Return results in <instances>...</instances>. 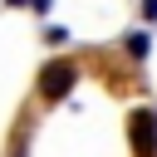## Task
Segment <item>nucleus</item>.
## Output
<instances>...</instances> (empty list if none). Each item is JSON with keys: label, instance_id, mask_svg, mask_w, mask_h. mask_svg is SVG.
Here are the masks:
<instances>
[{"label": "nucleus", "instance_id": "obj_5", "mask_svg": "<svg viewBox=\"0 0 157 157\" xmlns=\"http://www.w3.org/2000/svg\"><path fill=\"white\" fill-rule=\"evenodd\" d=\"M142 20H157V0H142Z\"/></svg>", "mask_w": 157, "mask_h": 157}, {"label": "nucleus", "instance_id": "obj_1", "mask_svg": "<svg viewBox=\"0 0 157 157\" xmlns=\"http://www.w3.org/2000/svg\"><path fill=\"white\" fill-rule=\"evenodd\" d=\"M74 83H78V64H74V59H49V64L39 69L34 93H39V103H59Z\"/></svg>", "mask_w": 157, "mask_h": 157}, {"label": "nucleus", "instance_id": "obj_6", "mask_svg": "<svg viewBox=\"0 0 157 157\" xmlns=\"http://www.w3.org/2000/svg\"><path fill=\"white\" fill-rule=\"evenodd\" d=\"M25 5H34V10H39V15H44V10H49V5H54V0H25Z\"/></svg>", "mask_w": 157, "mask_h": 157}, {"label": "nucleus", "instance_id": "obj_3", "mask_svg": "<svg viewBox=\"0 0 157 157\" xmlns=\"http://www.w3.org/2000/svg\"><path fill=\"white\" fill-rule=\"evenodd\" d=\"M123 49H128V59H147V49H152V39H147L142 29H132V34H123Z\"/></svg>", "mask_w": 157, "mask_h": 157}, {"label": "nucleus", "instance_id": "obj_4", "mask_svg": "<svg viewBox=\"0 0 157 157\" xmlns=\"http://www.w3.org/2000/svg\"><path fill=\"white\" fill-rule=\"evenodd\" d=\"M29 152V128H15V137H10V152L5 157H25Z\"/></svg>", "mask_w": 157, "mask_h": 157}, {"label": "nucleus", "instance_id": "obj_2", "mask_svg": "<svg viewBox=\"0 0 157 157\" xmlns=\"http://www.w3.org/2000/svg\"><path fill=\"white\" fill-rule=\"evenodd\" d=\"M128 142H132V157H157V108L128 113Z\"/></svg>", "mask_w": 157, "mask_h": 157}]
</instances>
